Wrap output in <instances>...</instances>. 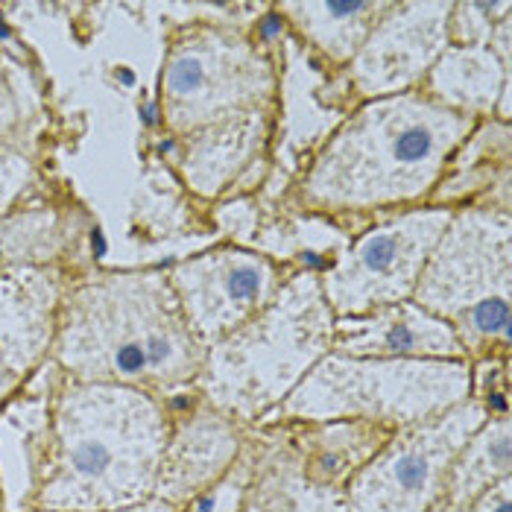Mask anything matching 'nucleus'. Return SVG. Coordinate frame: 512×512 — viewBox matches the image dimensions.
Instances as JSON below:
<instances>
[{
	"mask_svg": "<svg viewBox=\"0 0 512 512\" xmlns=\"http://www.w3.org/2000/svg\"><path fill=\"white\" fill-rule=\"evenodd\" d=\"M205 355L170 278L150 270L68 287L50 349V360L74 381L123 384L158 398L191 390Z\"/></svg>",
	"mask_w": 512,
	"mask_h": 512,
	"instance_id": "1",
	"label": "nucleus"
},
{
	"mask_svg": "<svg viewBox=\"0 0 512 512\" xmlns=\"http://www.w3.org/2000/svg\"><path fill=\"white\" fill-rule=\"evenodd\" d=\"M249 477H252V463H249V454L243 448L240 460L229 472L223 474L217 483H211L208 489H202L199 495H194L188 504H182L176 512H240L243 501H246Z\"/></svg>",
	"mask_w": 512,
	"mask_h": 512,
	"instance_id": "24",
	"label": "nucleus"
},
{
	"mask_svg": "<svg viewBox=\"0 0 512 512\" xmlns=\"http://www.w3.org/2000/svg\"><path fill=\"white\" fill-rule=\"evenodd\" d=\"M472 126L474 118L422 91L378 97L316 156L302 182V197L328 211H360L425 197Z\"/></svg>",
	"mask_w": 512,
	"mask_h": 512,
	"instance_id": "3",
	"label": "nucleus"
},
{
	"mask_svg": "<svg viewBox=\"0 0 512 512\" xmlns=\"http://www.w3.org/2000/svg\"><path fill=\"white\" fill-rule=\"evenodd\" d=\"M0 512H3V501H0Z\"/></svg>",
	"mask_w": 512,
	"mask_h": 512,
	"instance_id": "30",
	"label": "nucleus"
},
{
	"mask_svg": "<svg viewBox=\"0 0 512 512\" xmlns=\"http://www.w3.org/2000/svg\"><path fill=\"white\" fill-rule=\"evenodd\" d=\"M393 9L381 0H325V3H281V12L337 62L355 59L375 24Z\"/></svg>",
	"mask_w": 512,
	"mask_h": 512,
	"instance_id": "21",
	"label": "nucleus"
},
{
	"mask_svg": "<svg viewBox=\"0 0 512 512\" xmlns=\"http://www.w3.org/2000/svg\"><path fill=\"white\" fill-rule=\"evenodd\" d=\"M24 126V94L18 79L0 62V141H12Z\"/></svg>",
	"mask_w": 512,
	"mask_h": 512,
	"instance_id": "26",
	"label": "nucleus"
},
{
	"mask_svg": "<svg viewBox=\"0 0 512 512\" xmlns=\"http://www.w3.org/2000/svg\"><path fill=\"white\" fill-rule=\"evenodd\" d=\"M451 217L448 208L410 211L360 237L337 267L319 278L331 314L349 319L407 302Z\"/></svg>",
	"mask_w": 512,
	"mask_h": 512,
	"instance_id": "9",
	"label": "nucleus"
},
{
	"mask_svg": "<svg viewBox=\"0 0 512 512\" xmlns=\"http://www.w3.org/2000/svg\"><path fill=\"white\" fill-rule=\"evenodd\" d=\"M331 352L349 357L469 360L454 328L416 302H395L372 314L337 319Z\"/></svg>",
	"mask_w": 512,
	"mask_h": 512,
	"instance_id": "14",
	"label": "nucleus"
},
{
	"mask_svg": "<svg viewBox=\"0 0 512 512\" xmlns=\"http://www.w3.org/2000/svg\"><path fill=\"white\" fill-rule=\"evenodd\" d=\"M510 237L507 211L454 214L413 290L419 308L454 328L472 363L510 355Z\"/></svg>",
	"mask_w": 512,
	"mask_h": 512,
	"instance_id": "6",
	"label": "nucleus"
},
{
	"mask_svg": "<svg viewBox=\"0 0 512 512\" xmlns=\"http://www.w3.org/2000/svg\"><path fill=\"white\" fill-rule=\"evenodd\" d=\"M65 243L62 217L56 211L0 214V270L21 264H47Z\"/></svg>",
	"mask_w": 512,
	"mask_h": 512,
	"instance_id": "22",
	"label": "nucleus"
},
{
	"mask_svg": "<svg viewBox=\"0 0 512 512\" xmlns=\"http://www.w3.org/2000/svg\"><path fill=\"white\" fill-rule=\"evenodd\" d=\"M486 419V407L469 395L434 419L393 431L346 483L349 512H431L454 457Z\"/></svg>",
	"mask_w": 512,
	"mask_h": 512,
	"instance_id": "8",
	"label": "nucleus"
},
{
	"mask_svg": "<svg viewBox=\"0 0 512 512\" xmlns=\"http://www.w3.org/2000/svg\"><path fill=\"white\" fill-rule=\"evenodd\" d=\"M454 3H393L352 59V82L366 97H390L425 77L448 47Z\"/></svg>",
	"mask_w": 512,
	"mask_h": 512,
	"instance_id": "12",
	"label": "nucleus"
},
{
	"mask_svg": "<svg viewBox=\"0 0 512 512\" xmlns=\"http://www.w3.org/2000/svg\"><path fill=\"white\" fill-rule=\"evenodd\" d=\"M334 325L322 281L314 273L290 278L267 308L208 346L194 390L255 428L334 349Z\"/></svg>",
	"mask_w": 512,
	"mask_h": 512,
	"instance_id": "4",
	"label": "nucleus"
},
{
	"mask_svg": "<svg viewBox=\"0 0 512 512\" xmlns=\"http://www.w3.org/2000/svg\"><path fill=\"white\" fill-rule=\"evenodd\" d=\"M428 88V97L454 112H463L469 118L486 115L510 88V65L501 62V56L489 44H448L428 71Z\"/></svg>",
	"mask_w": 512,
	"mask_h": 512,
	"instance_id": "19",
	"label": "nucleus"
},
{
	"mask_svg": "<svg viewBox=\"0 0 512 512\" xmlns=\"http://www.w3.org/2000/svg\"><path fill=\"white\" fill-rule=\"evenodd\" d=\"M33 179V164L15 141H0V214L18 199Z\"/></svg>",
	"mask_w": 512,
	"mask_h": 512,
	"instance_id": "25",
	"label": "nucleus"
},
{
	"mask_svg": "<svg viewBox=\"0 0 512 512\" xmlns=\"http://www.w3.org/2000/svg\"><path fill=\"white\" fill-rule=\"evenodd\" d=\"M472 395V360L349 357L328 352L255 428L360 419L390 431L434 419Z\"/></svg>",
	"mask_w": 512,
	"mask_h": 512,
	"instance_id": "5",
	"label": "nucleus"
},
{
	"mask_svg": "<svg viewBox=\"0 0 512 512\" xmlns=\"http://www.w3.org/2000/svg\"><path fill=\"white\" fill-rule=\"evenodd\" d=\"M287 442L299 454L308 480L322 489H346L355 477L393 436L390 428L337 419V422H276Z\"/></svg>",
	"mask_w": 512,
	"mask_h": 512,
	"instance_id": "17",
	"label": "nucleus"
},
{
	"mask_svg": "<svg viewBox=\"0 0 512 512\" xmlns=\"http://www.w3.org/2000/svg\"><path fill=\"white\" fill-rule=\"evenodd\" d=\"M512 3H454L448 21V44H489L495 27L510 18Z\"/></svg>",
	"mask_w": 512,
	"mask_h": 512,
	"instance_id": "23",
	"label": "nucleus"
},
{
	"mask_svg": "<svg viewBox=\"0 0 512 512\" xmlns=\"http://www.w3.org/2000/svg\"><path fill=\"white\" fill-rule=\"evenodd\" d=\"M65 290L53 264L0 270V357L24 381L50 357Z\"/></svg>",
	"mask_w": 512,
	"mask_h": 512,
	"instance_id": "13",
	"label": "nucleus"
},
{
	"mask_svg": "<svg viewBox=\"0 0 512 512\" xmlns=\"http://www.w3.org/2000/svg\"><path fill=\"white\" fill-rule=\"evenodd\" d=\"M170 284L197 337L211 346L270 305L281 278L264 255L217 249L170 273Z\"/></svg>",
	"mask_w": 512,
	"mask_h": 512,
	"instance_id": "10",
	"label": "nucleus"
},
{
	"mask_svg": "<svg viewBox=\"0 0 512 512\" xmlns=\"http://www.w3.org/2000/svg\"><path fill=\"white\" fill-rule=\"evenodd\" d=\"M246 454L252 477L240 512H349L346 489H322L311 483L278 425L252 428Z\"/></svg>",
	"mask_w": 512,
	"mask_h": 512,
	"instance_id": "15",
	"label": "nucleus"
},
{
	"mask_svg": "<svg viewBox=\"0 0 512 512\" xmlns=\"http://www.w3.org/2000/svg\"><path fill=\"white\" fill-rule=\"evenodd\" d=\"M512 477L495 483L489 492H483L474 504H469L463 512H512Z\"/></svg>",
	"mask_w": 512,
	"mask_h": 512,
	"instance_id": "27",
	"label": "nucleus"
},
{
	"mask_svg": "<svg viewBox=\"0 0 512 512\" xmlns=\"http://www.w3.org/2000/svg\"><path fill=\"white\" fill-rule=\"evenodd\" d=\"M21 384H24V378H18V375L6 366V360L0 357V407L21 390Z\"/></svg>",
	"mask_w": 512,
	"mask_h": 512,
	"instance_id": "28",
	"label": "nucleus"
},
{
	"mask_svg": "<svg viewBox=\"0 0 512 512\" xmlns=\"http://www.w3.org/2000/svg\"><path fill=\"white\" fill-rule=\"evenodd\" d=\"M261 138H264V115L258 109L185 135L182 173L188 185L202 197L220 194L235 179L237 170L255 156Z\"/></svg>",
	"mask_w": 512,
	"mask_h": 512,
	"instance_id": "18",
	"label": "nucleus"
},
{
	"mask_svg": "<svg viewBox=\"0 0 512 512\" xmlns=\"http://www.w3.org/2000/svg\"><path fill=\"white\" fill-rule=\"evenodd\" d=\"M179 507H173V504H164V501H158V498H150V501H144V504H138V507H129V510H118V512H176ZM33 512H50V510H33Z\"/></svg>",
	"mask_w": 512,
	"mask_h": 512,
	"instance_id": "29",
	"label": "nucleus"
},
{
	"mask_svg": "<svg viewBox=\"0 0 512 512\" xmlns=\"http://www.w3.org/2000/svg\"><path fill=\"white\" fill-rule=\"evenodd\" d=\"M164 404L170 410V434L153 498L182 507L235 466L252 428L211 407L194 387L164 398Z\"/></svg>",
	"mask_w": 512,
	"mask_h": 512,
	"instance_id": "11",
	"label": "nucleus"
},
{
	"mask_svg": "<svg viewBox=\"0 0 512 512\" xmlns=\"http://www.w3.org/2000/svg\"><path fill=\"white\" fill-rule=\"evenodd\" d=\"M50 395L21 387L0 407L3 512H33L50 451Z\"/></svg>",
	"mask_w": 512,
	"mask_h": 512,
	"instance_id": "16",
	"label": "nucleus"
},
{
	"mask_svg": "<svg viewBox=\"0 0 512 512\" xmlns=\"http://www.w3.org/2000/svg\"><path fill=\"white\" fill-rule=\"evenodd\" d=\"M273 88L258 50L223 27H197L170 44L161 79V115L179 135L255 112Z\"/></svg>",
	"mask_w": 512,
	"mask_h": 512,
	"instance_id": "7",
	"label": "nucleus"
},
{
	"mask_svg": "<svg viewBox=\"0 0 512 512\" xmlns=\"http://www.w3.org/2000/svg\"><path fill=\"white\" fill-rule=\"evenodd\" d=\"M167 434L164 398L62 375L50 395V451L36 510L118 512L150 501Z\"/></svg>",
	"mask_w": 512,
	"mask_h": 512,
	"instance_id": "2",
	"label": "nucleus"
},
{
	"mask_svg": "<svg viewBox=\"0 0 512 512\" xmlns=\"http://www.w3.org/2000/svg\"><path fill=\"white\" fill-rule=\"evenodd\" d=\"M507 477H512V425L510 416H495L460 448L431 512H463Z\"/></svg>",
	"mask_w": 512,
	"mask_h": 512,
	"instance_id": "20",
	"label": "nucleus"
}]
</instances>
